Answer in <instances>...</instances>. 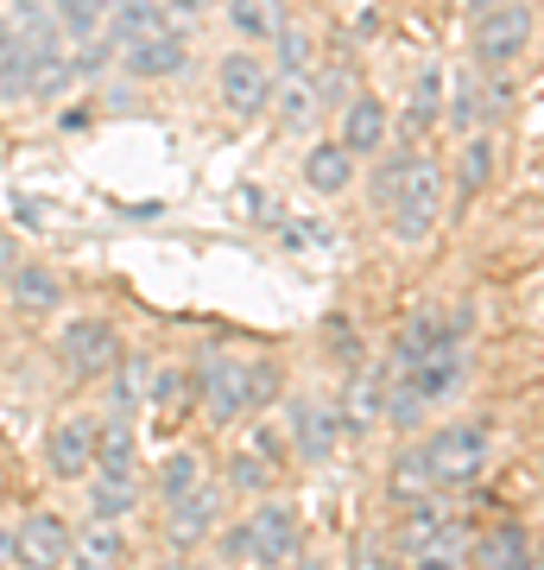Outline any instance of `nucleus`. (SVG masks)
I'll use <instances>...</instances> for the list:
<instances>
[{
    "instance_id": "1",
    "label": "nucleus",
    "mask_w": 544,
    "mask_h": 570,
    "mask_svg": "<svg viewBox=\"0 0 544 570\" xmlns=\"http://www.w3.org/2000/svg\"><path fill=\"white\" fill-rule=\"evenodd\" d=\"M279 393H285L279 362H247V355H228V348H209L197 362V406L216 431L247 425V419L266 412Z\"/></svg>"
},
{
    "instance_id": "2",
    "label": "nucleus",
    "mask_w": 544,
    "mask_h": 570,
    "mask_svg": "<svg viewBox=\"0 0 544 570\" xmlns=\"http://www.w3.org/2000/svg\"><path fill=\"white\" fill-rule=\"evenodd\" d=\"M444 209H449V165L437 153H412L399 184H393V197H386V209H380L386 228H393V242L424 247L437 235V223H444Z\"/></svg>"
},
{
    "instance_id": "3",
    "label": "nucleus",
    "mask_w": 544,
    "mask_h": 570,
    "mask_svg": "<svg viewBox=\"0 0 544 570\" xmlns=\"http://www.w3.org/2000/svg\"><path fill=\"white\" fill-rule=\"evenodd\" d=\"M51 355H58V374L70 387H101L127 355V336L115 317H96V311H82V317H63L58 336H51Z\"/></svg>"
},
{
    "instance_id": "4",
    "label": "nucleus",
    "mask_w": 544,
    "mask_h": 570,
    "mask_svg": "<svg viewBox=\"0 0 544 570\" xmlns=\"http://www.w3.org/2000/svg\"><path fill=\"white\" fill-rule=\"evenodd\" d=\"M424 463H431V482L444 494L482 482L487 463H494V425L482 419H463V425H437L424 438Z\"/></svg>"
},
{
    "instance_id": "5",
    "label": "nucleus",
    "mask_w": 544,
    "mask_h": 570,
    "mask_svg": "<svg viewBox=\"0 0 544 570\" xmlns=\"http://www.w3.org/2000/svg\"><path fill=\"white\" fill-rule=\"evenodd\" d=\"M285 438H291V456L298 463H329L336 456V444L348 438V425H343V406H336V393H323V387H304V393H291V406H285Z\"/></svg>"
},
{
    "instance_id": "6",
    "label": "nucleus",
    "mask_w": 544,
    "mask_h": 570,
    "mask_svg": "<svg viewBox=\"0 0 544 570\" xmlns=\"http://www.w3.org/2000/svg\"><path fill=\"white\" fill-rule=\"evenodd\" d=\"M273 89H279L273 58H260L254 45H228L222 58H216V102H222L235 121L266 115V108H273Z\"/></svg>"
},
{
    "instance_id": "7",
    "label": "nucleus",
    "mask_w": 544,
    "mask_h": 570,
    "mask_svg": "<svg viewBox=\"0 0 544 570\" xmlns=\"http://www.w3.org/2000/svg\"><path fill=\"white\" fill-rule=\"evenodd\" d=\"M96 438H101V412H63L44 431V469L58 475L63 489H82L96 475Z\"/></svg>"
},
{
    "instance_id": "8",
    "label": "nucleus",
    "mask_w": 544,
    "mask_h": 570,
    "mask_svg": "<svg viewBox=\"0 0 544 570\" xmlns=\"http://www.w3.org/2000/svg\"><path fill=\"white\" fill-rule=\"evenodd\" d=\"M247 520V539H254V570H285L291 558L304 551V539H298V508L285 501V494H260L254 508L241 513Z\"/></svg>"
},
{
    "instance_id": "9",
    "label": "nucleus",
    "mask_w": 544,
    "mask_h": 570,
    "mask_svg": "<svg viewBox=\"0 0 544 570\" xmlns=\"http://www.w3.org/2000/svg\"><path fill=\"white\" fill-rule=\"evenodd\" d=\"M532 32H538V13L525 0H501L475 20V63L482 70H501V63L525 58L532 51Z\"/></svg>"
},
{
    "instance_id": "10",
    "label": "nucleus",
    "mask_w": 544,
    "mask_h": 570,
    "mask_svg": "<svg viewBox=\"0 0 544 570\" xmlns=\"http://www.w3.org/2000/svg\"><path fill=\"white\" fill-rule=\"evenodd\" d=\"M70 539H77V520H63L58 508H26L13 520L20 570H70Z\"/></svg>"
},
{
    "instance_id": "11",
    "label": "nucleus",
    "mask_w": 544,
    "mask_h": 570,
    "mask_svg": "<svg viewBox=\"0 0 544 570\" xmlns=\"http://www.w3.org/2000/svg\"><path fill=\"white\" fill-rule=\"evenodd\" d=\"M216 527H222V482H202L190 501L165 508V551L171 558H197V551H209Z\"/></svg>"
},
{
    "instance_id": "12",
    "label": "nucleus",
    "mask_w": 544,
    "mask_h": 570,
    "mask_svg": "<svg viewBox=\"0 0 544 570\" xmlns=\"http://www.w3.org/2000/svg\"><path fill=\"white\" fill-rule=\"evenodd\" d=\"M7 305H13V317H26V324H44V317H58L63 311V273L51 261H26L7 273Z\"/></svg>"
},
{
    "instance_id": "13",
    "label": "nucleus",
    "mask_w": 544,
    "mask_h": 570,
    "mask_svg": "<svg viewBox=\"0 0 544 570\" xmlns=\"http://www.w3.org/2000/svg\"><path fill=\"white\" fill-rule=\"evenodd\" d=\"M468 558H475V570H544L538 539H532L520 520H494V527H482L475 539H468Z\"/></svg>"
},
{
    "instance_id": "14",
    "label": "nucleus",
    "mask_w": 544,
    "mask_h": 570,
    "mask_svg": "<svg viewBox=\"0 0 544 570\" xmlns=\"http://www.w3.org/2000/svg\"><path fill=\"white\" fill-rule=\"evenodd\" d=\"M171 7L165 0H127V7H115L108 20H101V39H108V51L115 58H127V51H140L146 39H159V32H171Z\"/></svg>"
},
{
    "instance_id": "15",
    "label": "nucleus",
    "mask_w": 544,
    "mask_h": 570,
    "mask_svg": "<svg viewBox=\"0 0 544 570\" xmlns=\"http://www.w3.org/2000/svg\"><path fill=\"white\" fill-rule=\"evenodd\" d=\"M386 134H393V115H386L380 96H367V89H355L343 102V121H336V140L355 153V159H374V153H386Z\"/></svg>"
},
{
    "instance_id": "16",
    "label": "nucleus",
    "mask_w": 544,
    "mask_h": 570,
    "mask_svg": "<svg viewBox=\"0 0 544 570\" xmlns=\"http://www.w3.org/2000/svg\"><path fill=\"white\" fill-rule=\"evenodd\" d=\"M133 558V532L121 520H82L70 539V570H127Z\"/></svg>"
},
{
    "instance_id": "17",
    "label": "nucleus",
    "mask_w": 544,
    "mask_h": 570,
    "mask_svg": "<svg viewBox=\"0 0 544 570\" xmlns=\"http://www.w3.org/2000/svg\"><path fill=\"white\" fill-rule=\"evenodd\" d=\"M121 77L127 82H165V77H184V63H190V32L184 26H171V32H159V39H146L140 51H127Z\"/></svg>"
},
{
    "instance_id": "18",
    "label": "nucleus",
    "mask_w": 544,
    "mask_h": 570,
    "mask_svg": "<svg viewBox=\"0 0 544 570\" xmlns=\"http://www.w3.org/2000/svg\"><path fill=\"white\" fill-rule=\"evenodd\" d=\"M146 501V475H89L82 482V520H121V527H133V513H140Z\"/></svg>"
},
{
    "instance_id": "19",
    "label": "nucleus",
    "mask_w": 544,
    "mask_h": 570,
    "mask_svg": "<svg viewBox=\"0 0 544 570\" xmlns=\"http://www.w3.org/2000/svg\"><path fill=\"white\" fill-rule=\"evenodd\" d=\"M209 482V463H202V450H190V444H178V450H165L159 456V469H152V501L159 508H178V501H190V494Z\"/></svg>"
},
{
    "instance_id": "20",
    "label": "nucleus",
    "mask_w": 544,
    "mask_h": 570,
    "mask_svg": "<svg viewBox=\"0 0 544 570\" xmlns=\"http://www.w3.org/2000/svg\"><path fill=\"white\" fill-rule=\"evenodd\" d=\"M355 171H362V159L348 153L343 140H317L310 153H304L298 178L317 190V197H343V190H355Z\"/></svg>"
},
{
    "instance_id": "21",
    "label": "nucleus",
    "mask_w": 544,
    "mask_h": 570,
    "mask_svg": "<svg viewBox=\"0 0 544 570\" xmlns=\"http://www.w3.org/2000/svg\"><path fill=\"white\" fill-rule=\"evenodd\" d=\"M222 20L228 32H235V45H273L291 26V13H285V0H222Z\"/></svg>"
},
{
    "instance_id": "22",
    "label": "nucleus",
    "mask_w": 544,
    "mask_h": 570,
    "mask_svg": "<svg viewBox=\"0 0 544 570\" xmlns=\"http://www.w3.org/2000/svg\"><path fill=\"white\" fill-rule=\"evenodd\" d=\"M96 469L101 475H140V419H127V412H101Z\"/></svg>"
},
{
    "instance_id": "23",
    "label": "nucleus",
    "mask_w": 544,
    "mask_h": 570,
    "mask_svg": "<svg viewBox=\"0 0 544 570\" xmlns=\"http://www.w3.org/2000/svg\"><path fill=\"white\" fill-rule=\"evenodd\" d=\"M444 96H449V77L437 70V63H424L418 77H412V102H405V134H399V146H412V153H418V140L437 127V115H444Z\"/></svg>"
},
{
    "instance_id": "24",
    "label": "nucleus",
    "mask_w": 544,
    "mask_h": 570,
    "mask_svg": "<svg viewBox=\"0 0 544 570\" xmlns=\"http://www.w3.org/2000/svg\"><path fill=\"white\" fill-rule=\"evenodd\" d=\"M494 159H501V153H494V134H487V127L463 140V159H456V171H449V190H456V204L463 209L494 184Z\"/></svg>"
},
{
    "instance_id": "25",
    "label": "nucleus",
    "mask_w": 544,
    "mask_h": 570,
    "mask_svg": "<svg viewBox=\"0 0 544 570\" xmlns=\"http://www.w3.org/2000/svg\"><path fill=\"white\" fill-rule=\"evenodd\" d=\"M431 494H444L431 482V463H424V444H405L393 463H386V501L393 508H412V501H431Z\"/></svg>"
},
{
    "instance_id": "26",
    "label": "nucleus",
    "mask_w": 544,
    "mask_h": 570,
    "mask_svg": "<svg viewBox=\"0 0 544 570\" xmlns=\"http://www.w3.org/2000/svg\"><path fill=\"white\" fill-rule=\"evenodd\" d=\"M273 108H279V127H285V134H304V127L317 121V108H323L317 70H310V77H279V89H273Z\"/></svg>"
},
{
    "instance_id": "27",
    "label": "nucleus",
    "mask_w": 544,
    "mask_h": 570,
    "mask_svg": "<svg viewBox=\"0 0 544 570\" xmlns=\"http://www.w3.org/2000/svg\"><path fill=\"white\" fill-rule=\"evenodd\" d=\"M146 393H152V362H146V355H121V367L108 374V412H127V419H140Z\"/></svg>"
},
{
    "instance_id": "28",
    "label": "nucleus",
    "mask_w": 544,
    "mask_h": 570,
    "mask_svg": "<svg viewBox=\"0 0 544 570\" xmlns=\"http://www.w3.org/2000/svg\"><path fill=\"white\" fill-rule=\"evenodd\" d=\"M146 406H159L165 419H178V406H197V367H159Z\"/></svg>"
},
{
    "instance_id": "29",
    "label": "nucleus",
    "mask_w": 544,
    "mask_h": 570,
    "mask_svg": "<svg viewBox=\"0 0 544 570\" xmlns=\"http://www.w3.org/2000/svg\"><path fill=\"white\" fill-rule=\"evenodd\" d=\"M317 70V45L304 26H285L279 39H273V77H310Z\"/></svg>"
},
{
    "instance_id": "30",
    "label": "nucleus",
    "mask_w": 544,
    "mask_h": 570,
    "mask_svg": "<svg viewBox=\"0 0 544 570\" xmlns=\"http://www.w3.org/2000/svg\"><path fill=\"white\" fill-rule=\"evenodd\" d=\"M209 558L216 570H254V539H247V520H222L216 539H209Z\"/></svg>"
},
{
    "instance_id": "31",
    "label": "nucleus",
    "mask_w": 544,
    "mask_h": 570,
    "mask_svg": "<svg viewBox=\"0 0 544 570\" xmlns=\"http://www.w3.org/2000/svg\"><path fill=\"white\" fill-rule=\"evenodd\" d=\"M482 108H487V82H475V77H456V96H449V127L456 134H482Z\"/></svg>"
},
{
    "instance_id": "32",
    "label": "nucleus",
    "mask_w": 544,
    "mask_h": 570,
    "mask_svg": "<svg viewBox=\"0 0 544 570\" xmlns=\"http://www.w3.org/2000/svg\"><path fill=\"white\" fill-rule=\"evenodd\" d=\"M323 348L343 362V374H348V367H362V343H355V324H348V317H329V330H323Z\"/></svg>"
},
{
    "instance_id": "33",
    "label": "nucleus",
    "mask_w": 544,
    "mask_h": 570,
    "mask_svg": "<svg viewBox=\"0 0 544 570\" xmlns=\"http://www.w3.org/2000/svg\"><path fill=\"white\" fill-rule=\"evenodd\" d=\"M348 570H393V551H386L380 539H362L355 558H348Z\"/></svg>"
},
{
    "instance_id": "34",
    "label": "nucleus",
    "mask_w": 544,
    "mask_h": 570,
    "mask_svg": "<svg viewBox=\"0 0 544 570\" xmlns=\"http://www.w3.org/2000/svg\"><path fill=\"white\" fill-rule=\"evenodd\" d=\"M405 570H463V558H449V551H424V558H405Z\"/></svg>"
},
{
    "instance_id": "35",
    "label": "nucleus",
    "mask_w": 544,
    "mask_h": 570,
    "mask_svg": "<svg viewBox=\"0 0 544 570\" xmlns=\"http://www.w3.org/2000/svg\"><path fill=\"white\" fill-rule=\"evenodd\" d=\"M13 51H20V26L0 13V70H7V58H13Z\"/></svg>"
},
{
    "instance_id": "36",
    "label": "nucleus",
    "mask_w": 544,
    "mask_h": 570,
    "mask_svg": "<svg viewBox=\"0 0 544 570\" xmlns=\"http://www.w3.org/2000/svg\"><path fill=\"white\" fill-rule=\"evenodd\" d=\"M285 570H329V558H323V551H298Z\"/></svg>"
},
{
    "instance_id": "37",
    "label": "nucleus",
    "mask_w": 544,
    "mask_h": 570,
    "mask_svg": "<svg viewBox=\"0 0 544 570\" xmlns=\"http://www.w3.org/2000/svg\"><path fill=\"white\" fill-rule=\"evenodd\" d=\"M0 570H20V558H13V527H0Z\"/></svg>"
},
{
    "instance_id": "38",
    "label": "nucleus",
    "mask_w": 544,
    "mask_h": 570,
    "mask_svg": "<svg viewBox=\"0 0 544 570\" xmlns=\"http://www.w3.org/2000/svg\"><path fill=\"white\" fill-rule=\"evenodd\" d=\"M165 7H171V13H184V20H197V13L209 7V0H165Z\"/></svg>"
},
{
    "instance_id": "39",
    "label": "nucleus",
    "mask_w": 544,
    "mask_h": 570,
    "mask_svg": "<svg viewBox=\"0 0 544 570\" xmlns=\"http://www.w3.org/2000/svg\"><path fill=\"white\" fill-rule=\"evenodd\" d=\"M159 570H197V564H190V558H165Z\"/></svg>"
},
{
    "instance_id": "40",
    "label": "nucleus",
    "mask_w": 544,
    "mask_h": 570,
    "mask_svg": "<svg viewBox=\"0 0 544 570\" xmlns=\"http://www.w3.org/2000/svg\"><path fill=\"white\" fill-rule=\"evenodd\" d=\"M468 7H475V20H482L487 7H501V0H468Z\"/></svg>"
},
{
    "instance_id": "41",
    "label": "nucleus",
    "mask_w": 544,
    "mask_h": 570,
    "mask_svg": "<svg viewBox=\"0 0 544 570\" xmlns=\"http://www.w3.org/2000/svg\"><path fill=\"white\" fill-rule=\"evenodd\" d=\"M115 7H127V0H101V20H108V13H115Z\"/></svg>"
},
{
    "instance_id": "42",
    "label": "nucleus",
    "mask_w": 544,
    "mask_h": 570,
    "mask_svg": "<svg viewBox=\"0 0 544 570\" xmlns=\"http://www.w3.org/2000/svg\"><path fill=\"white\" fill-rule=\"evenodd\" d=\"M0 242H7V235H0Z\"/></svg>"
}]
</instances>
